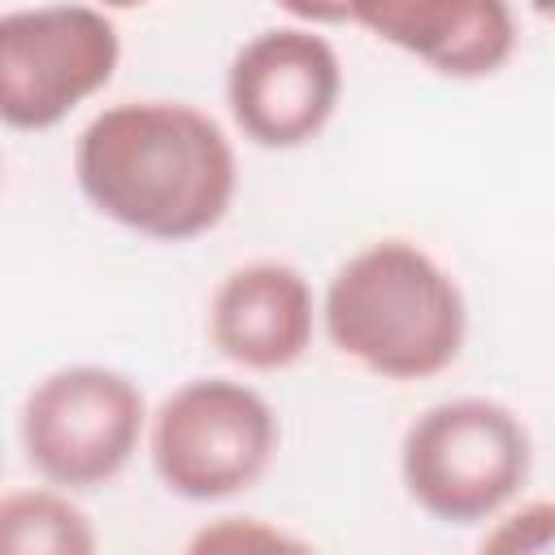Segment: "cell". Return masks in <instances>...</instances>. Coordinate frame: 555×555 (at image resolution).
Segmentation results:
<instances>
[{
	"label": "cell",
	"instance_id": "obj_1",
	"mask_svg": "<svg viewBox=\"0 0 555 555\" xmlns=\"http://www.w3.org/2000/svg\"><path fill=\"white\" fill-rule=\"evenodd\" d=\"M87 204L156 243L217 230L238 191V156L217 117L186 100H121L100 108L74 143Z\"/></svg>",
	"mask_w": 555,
	"mask_h": 555
},
{
	"label": "cell",
	"instance_id": "obj_2",
	"mask_svg": "<svg viewBox=\"0 0 555 555\" xmlns=\"http://www.w3.org/2000/svg\"><path fill=\"white\" fill-rule=\"evenodd\" d=\"M321 325L338 356L386 382L447 373L468 338L460 282L412 238H377L347 256L321 299Z\"/></svg>",
	"mask_w": 555,
	"mask_h": 555
},
{
	"label": "cell",
	"instance_id": "obj_3",
	"mask_svg": "<svg viewBox=\"0 0 555 555\" xmlns=\"http://www.w3.org/2000/svg\"><path fill=\"white\" fill-rule=\"evenodd\" d=\"M529 425L499 399L464 395L425 408L399 442L408 499L442 525L494 520L529 481Z\"/></svg>",
	"mask_w": 555,
	"mask_h": 555
},
{
	"label": "cell",
	"instance_id": "obj_4",
	"mask_svg": "<svg viewBox=\"0 0 555 555\" xmlns=\"http://www.w3.org/2000/svg\"><path fill=\"white\" fill-rule=\"evenodd\" d=\"M282 429L260 390L234 377H191L147 421V455L160 486L186 503H221L251 490Z\"/></svg>",
	"mask_w": 555,
	"mask_h": 555
},
{
	"label": "cell",
	"instance_id": "obj_5",
	"mask_svg": "<svg viewBox=\"0 0 555 555\" xmlns=\"http://www.w3.org/2000/svg\"><path fill=\"white\" fill-rule=\"evenodd\" d=\"M147 421L134 377L104 364H65L26 390L17 438L48 486L82 494L108 486L134 460Z\"/></svg>",
	"mask_w": 555,
	"mask_h": 555
},
{
	"label": "cell",
	"instance_id": "obj_6",
	"mask_svg": "<svg viewBox=\"0 0 555 555\" xmlns=\"http://www.w3.org/2000/svg\"><path fill=\"white\" fill-rule=\"evenodd\" d=\"M121 65V35L100 4H35L0 17V117L9 130H52L100 95Z\"/></svg>",
	"mask_w": 555,
	"mask_h": 555
},
{
	"label": "cell",
	"instance_id": "obj_7",
	"mask_svg": "<svg viewBox=\"0 0 555 555\" xmlns=\"http://www.w3.org/2000/svg\"><path fill=\"white\" fill-rule=\"evenodd\" d=\"M343 100V61L312 26H273L251 35L225 69V104L256 147L312 143Z\"/></svg>",
	"mask_w": 555,
	"mask_h": 555
},
{
	"label": "cell",
	"instance_id": "obj_8",
	"mask_svg": "<svg viewBox=\"0 0 555 555\" xmlns=\"http://www.w3.org/2000/svg\"><path fill=\"white\" fill-rule=\"evenodd\" d=\"M317 299L308 278L286 260H247L230 269L208 304V343L238 369H291L317 330Z\"/></svg>",
	"mask_w": 555,
	"mask_h": 555
},
{
	"label": "cell",
	"instance_id": "obj_9",
	"mask_svg": "<svg viewBox=\"0 0 555 555\" xmlns=\"http://www.w3.org/2000/svg\"><path fill=\"white\" fill-rule=\"evenodd\" d=\"M351 22L447 78H490L516 52L507 0H351Z\"/></svg>",
	"mask_w": 555,
	"mask_h": 555
},
{
	"label": "cell",
	"instance_id": "obj_10",
	"mask_svg": "<svg viewBox=\"0 0 555 555\" xmlns=\"http://www.w3.org/2000/svg\"><path fill=\"white\" fill-rule=\"evenodd\" d=\"M100 546L87 512L61 486L9 490L0 499L4 555H91Z\"/></svg>",
	"mask_w": 555,
	"mask_h": 555
},
{
	"label": "cell",
	"instance_id": "obj_11",
	"mask_svg": "<svg viewBox=\"0 0 555 555\" xmlns=\"http://www.w3.org/2000/svg\"><path fill=\"white\" fill-rule=\"evenodd\" d=\"M481 551L499 555H555V499H529L520 507H503L481 538Z\"/></svg>",
	"mask_w": 555,
	"mask_h": 555
},
{
	"label": "cell",
	"instance_id": "obj_12",
	"mask_svg": "<svg viewBox=\"0 0 555 555\" xmlns=\"http://www.w3.org/2000/svg\"><path fill=\"white\" fill-rule=\"evenodd\" d=\"M308 542L260 520V516H217L191 538V551H304Z\"/></svg>",
	"mask_w": 555,
	"mask_h": 555
},
{
	"label": "cell",
	"instance_id": "obj_13",
	"mask_svg": "<svg viewBox=\"0 0 555 555\" xmlns=\"http://www.w3.org/2000/svg\"><path fill=\"white\" fill-rule=\"evenodd\" d=\"M299 26H343L351 22V0H273Z\"/></svg>",
	"mask_w": 555,
	"mask_h": 555
},
{
	"label": "cell",
	"instance_id": "obj_14",
	"mask_svg": "<svg viewBox=\"0 0 555 555\" xmlns=\"http://www.w3.org/2000/svg\"><path fill=\"white\" fill-rule=\"evenodd\" d=\"M91 4H100V9H108V13H130V9H143V4H152V0H91Z\"/></svg>",
	"mask_w": 555,
	"mask_h": 555
},
{
	"label": "cell",
	"instance_id": "obj_15",
	"mask_svg": "<svg viewBox=\"0 0 555 555\" xmlns=\"http://www.w3.org/2000/svg\"><path fill=\"white\" fill-rule=\"evenodd\" d=\"M529 9H533L538 17H546V22H555V0H529Z\"/></svg>",
	"mask_w": 555,
	"mask_h": 555
}]
</instances>
